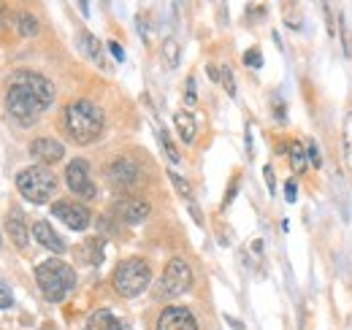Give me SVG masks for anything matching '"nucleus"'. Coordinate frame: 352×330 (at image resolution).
Returning <instances> with one entry per match:
<instances>
[{
	"instance_id": "obj_28",
	"label": "nucleus",
	"mask_w": 352,
	"mask_h": 330,
	"mask_svg": "<svg viewBox=\"0 0 352 330\" xmlns=\"http://www.w3.org/2000/svg\"><path fill=\"white\" fill-rule=\"evenodd\" d=\"M285 198H287V204H296V198H298V184H296V179H290V182L285 184Z\"/></svg>"
},
{
	"instance_id": "obj_29",
	"label": "nucleus",
	"mask_w": 352,
	"mask_h": 330,
	"mask_svg": "<svg viewBox=\"0 0 352 330\" xmlns=\"http://www.w3.org/2000/svg\"><path fill=\"white\" fill-rule=\"evenodd\" d=\"M11 303H14L11 289H8V285H3V282H0V309H8Z\"/></svg>"
},
{
	"instance_id": "obj_6",
	"label": "nucleus",
	"mask_w": 352,
	"mask_h": 330,
	"mask_svg": "<svg viewBox=\"0 0 352 330\" xmlns=\"http://www.w3.org/2000/svg\"><path fill=\"white\" fill-rule=\"evenodd\" d=\"M190 285H192V271H190V265H187L184 260L174 257V260L166 265V274H163V279H160V292H163L166 298H176V295L187 292Z\"/></svg>"
},
{
	"instance_id": "obj_32",
	"label": "nucleus",
	"mask_w": 352,
	"mask_h": 330,
	"mask_svg": "<svg viewBox=\"0 0 352 330\" xmlns=\"http://www.w3.org/2000/svg\"><path fill=\"white\" fill-rule=\"evenodd\" d=\"M263 176H265V182H268V192L274 195V187H276V179H274V168H271V165H265V168H263Z\"/></svg>"
},
{
	"instance_id": "obj_17",
	"label": "nucleus",
	"mask_w": 352,
	"mask_h": 330,
	"mask_svg": "<svg viewBox=\"0 0 352 330\" xmlns=\"http://www.w3.org/2000/svg\"><path fill=\"white\" fill-rule=\"evenodd\" d=\"M290 165H293V170H296V173L307 170V165H309L307 146H304V144H298V141H293V144H290Z\"/></svg>"
},
{
	"instance_id": "obj_26",
	"label": "nucleus",
	"mask_w": 352,
	"mask_h": 330,
	"mask_svg": "<svg viewBox=\"0 0 352 330\" xmlns=\"http://www.w3.org/2000/svg\"><path fill=\"white\" fill-rule=\"evenodd\" d=\"M244 65H250V68H261V65H263L261 49H250V52L244 54Z\"/></svg>"
},
{
	"instance_id": "obj_20",
	"label": "nucleus",
	"mask_w": 352,
	"mask_h": 330,
	"mask_svg": "<svg viewBox=\"0 0 352 330\" xmlns=\"http://www.w3.org/2000/svg\"><path fill=\"white\" fill-rule=\"evenodd\" d=\"M100 249H103V244L92 239V241H87V244H85V252H87V254H82V257H85L87 263H92V265H98V263L103 260V252H100Z\"/></svg>"
},
{
	"instance_id": "obj_8",
	"label": "nucleus",
	"mask_w": 352,
	"mask_h": 330,
	"mask_svg": "<svg viewBox=\"0 0 352 330\" xmlns=\"http://www.w3.org/2000/svg\"><path fill=\"white\" fill-rule=\"evenodd\" d=\"M157 330H198V322L190 309L168 306V309H163V314L157 320Z\"/></svg>"
},
{
	"instance_id": "obj_23",
	"label": "nucleus",
	"mask_w": 352,
	"mask_h": 330,
	"mask_svg": "<svg viewBox=\"0 0 352 330\" xmlns=\"http://www.w3.org/2000/svg\"><path fill=\"white\" fill-rule=\"evenodd\" d=\"M160 141H163V149H166L168 160H171V163H179V152H176L174 141L168 138V133H166V130H160Z\"/></svg>"
},
{
	"instance_id": "obj_25",
	"label": "nucleus",
	"mask_w": 352,
	"mask_h": 330,
	"mask_svg": "<svg viewBox=\"0 0 352 330\" xmlns=\"http://www.w3.org/2000/svg\"><path fill=\"white\" fill-rule=\"evenodd\" d=\"M307 157L311 168H320L322 165V155H320V149H317V141H309L307 144Z\"/></svg>"
},
{
	"instance_id": "obj_12",
	"label": "nucleus",
	"mask_w": 352,
	"mask_h": 330,
	"mask_svg": "<svg viewBox=\"0 0 352 330\" xmlns=\"http://www.w3.org/2000/svg\"><path fill=\"white\" fill-rule=\"evenodd\" d=\"M33 236H36V241L46 247L49 252H54V254H60V252H65V241L52 230V225L44 222V219H38L36 225H33Z\"/></svg>"
},
{
	"instance_id": "obj_15",
	"label": "nucleus",
	"mask_w": 352,
	"mask_h": 330,
	"mask_svg": "<svg viewBox=\"0 0 352 330\" xmlns=\"http://www.w3.org/2000/svg\"><path fill=\"white\" fill-rule=\"evenodd\" d=\"M85 330H122V325L111 311H95L87 320Z\"/></svg>"
},
{
	"instance_id": "obj_1",
	"label": "nucleus",
	"mask_w": 352,
	"mask_h": 330,
	"mask_svg": "<svg viewBox=\"0 0 352 330\" xmlns=\"http://www.w3.org/2000/svg\"><path fill=\"white\" fill-rule=\"evenodd\" d=\"M52 100H54V89L49 79H44L41 74H30V71L16 74L6 95L8 114L22 124H30L38 114H44L52 106Z\"/></svg>"
},
{
	"instance_id": "obj_9",
	"label": "nucleus",
	"mask_w": 352,
	"mask_h": 330,
	"mask_svg": "<svg viewBox=\"0 0 352 330\" xmlns=\"http://www.w3.org/2000/svg\"><path fill=\"white\" fill-rule=\"evenodd\" d=\"M52 214L57 219H63L71 230H85L89 225V211L82 204H68V201H57L52 206Z\"/></svg>"
},
{
	"instance_id": "obj_27",
	"label": "nucleus",
	"mask_w": 352,
	"mask_h": 330,
	"mask_svg": "<svg viewBox=\"0 0 352 330\" xmlns=\"http://www.w3.org/2000/svg\"><path fill=\"white\" fill-rule=\"evenodd\" d=\"M339 30H342V43H344V54L350 57L352 54V46H350V36H347V25H344V16L339 14Z\"/></svg>"
},
{
	"instance_id": "obj_31",
	"label": "nucleus",
	"mask_w": 352,
	"mask_h": 330,
	"mask_svg": "<svg viewBox=\"0 0 352 330\" xmlns=\"http://www.w3.org/2000/svg\"><path fill=\"white\" fill-rule=\"evenodd\" d=\"M222 82H225V89H228V95H236V82H233V74H230V68H225V71H222Z\"/></svg>"
},
{
	"instance_id": "obj_16",
	"label": "nucleus",
	"mask_w": 352,
	"mask_h": 330,
	"mask_svg": "<svg viewBox=\"0 0 352 330\" xmlns=\"http://www.w3.org/2000/svg\"><path fill=\"white\" fill-rule=\"evenodd\" d=\"M174 124H176V130H179V135H182L184 144H190V141L195 138V117H192V114H187V111H176Z\"/></svg>"
},
{
	"instance_id": "obj_18",
	"label": "nucleus",
	"mask_w": 352,
	"mask_h": 330,
	"mask_svg": "<svg viewBox=\"0 0 352 330\" xmlns=\"http://www.w3.org/2000/svg\"><path fill=\"white\" fill-rule=\"evenodd\" d=\"M19 33H22L25 38L38 36V22H36V16H33V14H28V11H22V14H19Z\"/></svg>"
},
{
	"instance_id": "obj_24",
	"label": "nucleus",
	"mask_w": 352,
	"mask_h": 330,
	"mask_svg": "<svg viewBox=\"0 0 352 330\" xmlns=\"http://www.w3.org/2000/svg\"><path fill=\"white\" fill-rule=\"evenodd\" d=\"M168 179L174 182L176 192H179L182 198H190V184H187V182H184V179H182L179 173H174V170H171V173H168Z\"/></svg>"
},
{
	"instance_id": "obj_33",
	"label": "nucleus",
	"mask_w": 352,
	"mask_h": 330,
	"mask_svg": "<svg viewBox=\"0 0 352 330\" xmlns=\"http://www.w3.org/2000/svg\"><path fill=\"white\" fill-rule=\"evenodd\" d=\"M109 49H111V54H114V60H117V63H122V60H125V49H122L117 41L109 43Z\"/></svg>"
},
{
	"instance_id": "obj_11",
	"label": "nucleus",
	"mask_w": 352,
	"mask_h": 330,
	"mask_svg": "<svg viewBox=\"0 0 352 330\" xmlns=\"http://www.w3.org/2000/svg\"><path fill=\"white\" fill-rule=\"evenodd\" d=\"M30 152H33V155L46 165L60 163V160L65 157L63 144H60V141H54V138H36V141H33V146H30Z\"/></svg>"
},
{
	"instance_id": "obj_10",
	"label": "nucleus",
	"mask_w": 352,
	"mask_h": 330,
	"mask_svg": "<svg viewBox=\"0 0 352 330\" xmlns=\"http://www.w3.org/2000/svg\"><path fill=\"white\" fill-rule=\"evenodd\" d=\"M6 230H8V239L14 241L16 249H28L30 244V230H28V222H25V214L22 208H11L8 217H6Z\"/></svg>"
},
{
	"instance_id": "obj_5",
	"label": "nucleus",
	"mask_w": 352,
	"mask_h": 330,
	"mask_svg": "<svg viewBox=\"0 0 352 330\" xmlns=\"http://www.w3.org/2000/svg\"><path fill=\"white\" fill-rule=\"evenodd\" d=\"M149 279H152V271H149V265L141 257L122 260L117 265V271H114V287H117L120 295H125V298L141 295L146 289V285H149Z\"/></svg>"
},
{
	"instance_id": "obj_35",
	"label": "nucleus",
	"mask_w": 352,
	"mask_h": 330,
	"mask_svg": "<svg viewBox=\"0 0 352 330\" xmlns=\"http://www.w3.org/2000/svg\"><path fill=\"white\" fill-rule=\"evenodd\" d=\"M0 244H3V239H0Z\"/></svg>"
},
{
	"instance_id": "obj_21",
	"label": "nucleus",
	"mask_w": 352,
	"mask_h": 330,
	"mask_svg": "<svg viewBox=\"0 0 352 330\" xmlns=\"http://www.w3.org/2000/svg\"><path fill=\"white\" fill-rule=\"evenodd\" d=\"M342 138H344V157H347V165L352 168V114H347V120H344Z\"/></svg>"
},
{
	"instance_id": "obj_4",
	"label": "nucleus",
	"mask_w": 352,
	"mask_h": 330,
	"mask_svg": "<svg viewBox=\"0 0 352 330\" xmlns=\"http://www.w3.org/2000/svg\"><path fill=\"white\" fill-rule=\"evenodd\" d=\"M16 187H19V195L25 201L41 206V204H46L54 195L57 179H54V173L46 165H33V168H28V170H22L16 176Z\"/></svg>"
},
{
	"instance_id": "obj_14",
	"label": "nucleus",
	"mask_w": 352,
	"mask_h": 330,
	"mask_svg": "<svg viewBox=\"0 0 352 330\" xmlns=\"http://www.w3.org/2000/svg\"><path fill=\"white\" fill-rule=\"evenodd\" d=\"M135 176H138V168L131 160H114V163L109 165V179L114 184H120V187H131L133 182H135Z\"/></svg>"
},
{
	"instance_id": "obj_34",
	"label": "nucleus",
	"mask_w": 352,
	"mask_h": 330,
	"mask_svg": "<svg viewBox=\"0 0 352 330\" xmlns=\"http://www.w3.org/2000/svg\"><path fill=\"white\" fill-rule=\"evenodd\" d=\"M206 71H209V76H212V82H220V71H217L214 65H209Z\"/></svg>"
},
{
	"instance_id": "obj_2",
	"label": "nucleus",
	"mask_w": 352,
	"mask_h": 330,
	"mask_svg": "<svg viewBox=\"0 0 352 330\" xmlns=\"http://www.w3.org/2000/svg\"><path fill=\"white\" fill-rule=\"evenodd\" d=\"M106 127L103 109L87 98H79L65 106V130L76 144H92Z\"/></svg>"
},
{
	"instance_id": "obj_7",
	"label": "nucleus",
	"mask_w": 352,
	"mask_h": 330,
	"mask_svg": "<svg viewBox=\"0 0 352 330\" xmlns=\"http://www.w3.org/2000/svg\"><path fill=\"white\" fill-rule=\"evenodd\" d=\"M65 182H68V190L74 195H79L82 201L95 198V184L89 179V165L87 160H74V163L65 168Z\"/></svg>"
},
{
	"instance_id": "obj_19",
	"label": "nucleus",
	"mask_w": 352,
	"mask_h": 330,
	"mask_svg": "<svg viewBox=\"0 0 352 330\" xmlns=\"http://www.w3.org/2000/svg\"><path fill=\"white\" fill-rule=\"evenodd\" d=\"M79 41H82V49L87 52V57L100 60V43H98V38H95L92 33H82V36H79Z\"/></svg>"
},
{
	"instance_id": "obj_3",
	"label": "nucleus",
	"mask_w": 352,
	"mask_h": 330,
	"mask_svg": "<svg viewBox=\"0 0 352 330\" xmlns=\"http://www.w3.org/2000/svg\"><path fill=\"white\" fill-rule=\"evenodd\" d=\"M36 282H38L41 292L46 295V300L60 303L76 285V274H74V268L68 263H63L57 257H49L36 268Z\"/></svg>"
},
{
	"instance_id": "obj_13",
	"label": "nucleus",
	"mask_w": 352,
	"mask_h": 330,
	"mask_svg": "<svg viewBox=\"0 0 352 330\" xmlns=\"http://www.w3.org/2000/svg\"><path fill=\"white\" fill-rule=\"evenodd\" d=\"M114 214H117L120 219H125V222H141V219H146V214H149V204H146V201L128 198V201H120V204L114 206Z\"/></svg>"
},
{
	"instance_id": "obj_22",
	"label": "nucleus",
	"mask_w": 352,
	"mask_h": 330,
	"mask_svg": "<svg viewBox=\"0 0 352 330\" xmlns=\"http://www.w3.org/2000/svg\"><path fill=\"white\" fill-rule=\"evenodd\" d=\"M163 57H166L168 68H176V63H179V43L174 38H168V41L163 43Z\"/></svg>"
},
{
	"instance_id": "obj_30",
	"label": "nucleus",
	"mask_w": 352,
	"mask_h": 330,
	"mask_svg": "<svg viewBox=\"0 0 352 330\" xmlns=\"http://www.w3.org/2000/svg\"><path fill=\"white\" fill-rule=\"evenodd\" d=\"M184 100H187V106H195V103H198V98H195V79H187V92H184Z\"/></svg>"
}]
</instances>
